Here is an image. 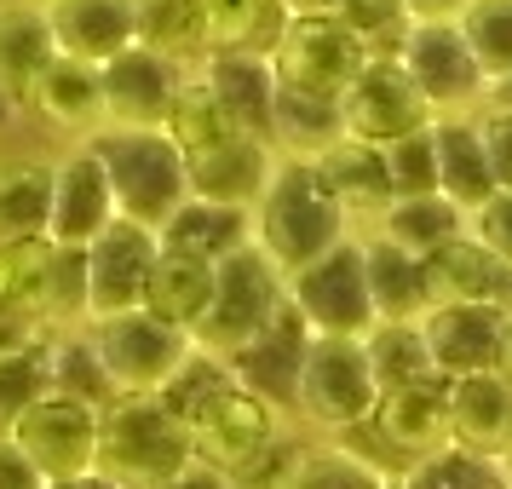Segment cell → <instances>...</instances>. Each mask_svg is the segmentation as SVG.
I'll return each mask as SVG.
<instances>
[{
	"label": "cell",
	"instance_id": "obj_33",
	"mask_svg": "<svg viewBox=\"0 0 512 489\" xmlns=\"http://www.w3.org/2000/svg\"><path fill=\"white\" fill-rule=\"evenodd\" d=\"M52 208V156H6L0 162V242L47 236Z\"/></svg>",
	"mask_w": 512,
	"mask_h": 489
},
{
	"label": "cell",
	"instance_id": "obj_8",
	"mask_svg": "<svg viewBox=\"0 0 512 489\" xmlns=\"http://www.w3.org/2000/svg\"><path fill=\"white\" fill-rule=\"evenodd\" d=\"M288 311L300 317L311 334H351L363 340L374 328V300H369V271H363V236L351 231L346 242H334L328 254L282 277Z\"/></svg>",
	"mask_w": 512,
	"mask_h": 489
},
{
	"label": "cell",
	"instance_id": "obj_34",
	"mask_svg": "<svg viewBox=\"0 0 512 489\" xmlns=\"http://www.w3.org/2000/svg\"><path fill=\"white\" fill-rule=\"evenodd\" d=\"M397 489H512V461H489L461 443H438L415 461H403Z\"/></svg>",
	"mask_w": 512,
	"mask_h": 489
},
{
	"label": "cell",
	"instance_id": "obj_20",
	"mask_svg": "<svg viewBox=\"0 0 512 489\" xmlns=\"http://www.w3.org/2000/svg\"><path fill=\"white\" fill-rule=\"evenodd\" d=\"M380 438V449H392L403 461H415L426 449L449 443V392L443 380H420V386H397V392H380L374 403V420L363 426Z\"/></svg>",
	"mask_w": 512,
	"mask_h": 489
},
{
	"label": "cell",
	"instance_id": "obj_41",
	"mask_svg": "<svg viewBox=\"0 0 512 489\" xmlns=\"http://www.w3.org/2000/svg\"><path fill=\"white\" fill-rule=\"evenodd\" d=\"M386 167H392L397 196L438 190V144H432V127H420V133H409V139L386 144Z\"/></svg>",
	"mask_w": 512,
	"mask_h": 489
},
{
	"label": "cell",
	"instance_id": "obj_46",
	"mask_svg": "<svg viewBox=\"0 0 512 489\" xmlns=\"http://www.w3.org/2000/svg\"><path fill=\"white\" fill-rule=\"evenodd\" d=\"M0 489H47V472L29 461L12 438H0Z\"/></svg>",
	"mask_w": 512,
	"mask_h": 489
},
{
	"label": "cell",
	"instance_id": "obj_17",
	"mask_svg": "<svg viewBox=\"0 0 512 489\" xmlns=\"http://www.w3.org/2000/svg\"><path fill=\"white\" fill-rule=\"evenodd\" d=\"M420 340L432 351L438 380L501 369L507 311H501V305H426V311H420Z\"/></svg>",
	"mask_w": 512,
	"mask_h": 489
},
{
	"label": "cell",
	"instance_id": "obj_42",
	"mask_svg": "<svg viewBox=\"0 0 512 489\" xmlns=\"http://www.w3.org/2000/svg\"><path fill=\"white\" fill-rule=\"evenodd\" d=\"M52 242L35 236V242H0V300H29L35 282L47 271Z\"/></svg>",
	"mask_w": 512,
	"mask_h": 489
},
{
	"label": "cell",
	"instance_id": "obj_47",
	"mask_svg": "<svg viewBox=\"0 0 512 489\" xmlns=\"http://www.w3.org/2000/svg\"><path fill=\"white\" fill-rule=\"evenodd\" d=\"M162 489H236V478H231V472H219V466H208V461H196V455H190V461L179 466V472H173V478H167Z\"/></svg>",
	"mask_w": 512,
	"mask_h": 489
},
{
	"label": "cell",
	"instance_id": "obj_27",
	"mask_svg": "<svg viewBox=\"0 0 512 489\" xmlns=\"http://www.w3.org/2000/svg\"><path fill=\"white\" fill-rule=\"evenodd\" d=\"M288 18L282 0H196L202 52H271Z\"/></svg>",
	"mask_w": 512,
	"mask_h": 489
},
{
	"label": "cell",
	"instance_id": "obj_4",
	"mask_svg": "<svg viewBox=\"0 0 512 489\" xmlns=\"http://www.w3.org/2000/svg\"><path fill=\"white\" fill-rule=\"evenodd\" d=\"M288 397L294 415L317 432V438H351L374 420L380 403V380L369 369V351L351 334H305L300 363L288 374Z\"/></svg>",
	"mask_w": 512,
	"mask_h": 489
},
{
	"label": "cell",
	"instance_id": "obj_26",
	"mask_svg": "<svg viewBox=\"0 0 512 489\" xmlns=\"http://www.w3.org/2000/svg\"><path fill=\"white\" fill-rule=\"evenodd\" d=\"M363 231L386 236L392 248L426 259L432 248H443V242H455L466 231V213L443 190H420V196H392L386 208L374 213V225H363Z\"/></svg>",
	"mask_w": 512,
	"mask_h": 489
},
{
	"label": "cell",
	"instance_id": "obj_40",
	"mask_svg": "<svg viewBox=\"0 0 512 489\" xmlns=\"http://www.w3.org/2000/svg\"><path fill=\"white\" fill-rule=\"evenodd\" d=\"M323 12H334L351 35H363L369 52H397L403 29H409L403 0H323Z\"/></svg>",
	"mask_w": 512,
	"mask_h": 489
},
{
	"label": "cell",
	"instance_id": "obj_2",
	"mask_svg": "<svg viewBox=\"0 0 512 489\" xmlns=\"http://www.w3.org/2000/svg\"><path fill=\"white\" fill-rule=\"evenodd\" d=\"M248 219H254V248L277 265L282 277L311 265L317 254H328L334 242H346L357 231L351 213L334 202V190L317 179V167L294 162V156L277 162L271 185H265V196L254 202Z\"/></svg>",
	"mask_w": 512,
	"mask_h": 489
},
{
	"label": "cell",
	"instance_id": "obj_36",
	"mask_svg": "<svg viewBox=\"0 0 512 489\" xmlns=\"http://www.w3.org/2000/svg\"><path fill=\"white\" fill-rule=\"evenodd\" d=\"M133 41L173 64H196L202 58L196 0H133Z\"/></svg>",
	"mask_w": 512,
	"mask_h": 489
},
{
	"label": "cell",
	"instance_id": "obj_39",
	"mask_svg": "<svg viewBox=\"0 0 512 489\" xmlns=\"http://www.w3.org/2000/svg\"><path fill=\"white\" fill-rule=\"evenodd\" d=\"M52 386V369H47V340L29 351H12L0 357V438L12 432V420L24 415L35 397Z\"/></svg>",
	"mask_w": 512,
	"mask_h": 489
},
{
	"label": "cell",
	"instance_id": "obj_7",
	"mask_svg": "<svg viewBox=\"0 0 512 489\" xmlns=\"http://www.w3.org/2000/svg\"><path fill=\"white\" fill-rule=\"evenodd\" d=\"M87 346L98 357V374H104V392L127 397V392H167L173 374L190 363V328L156 317L150 305H133V311H110V317H93L87 323Z\"/></svg>",
	"mask_w": 512,
	"mask_h": 489
},
{
	"label": "cell",
	"instance_id": "obj_21",
	"mask_svg": "<svg viewBox=\"0 0 512 489\" xmlns=\"http://www.w3.org/2000/svg\"><path fill=\"white\" fill-rule=\"evenodd\" d=\"M311 167H317V179L334 190V202L351 213L357 231L374 225V213L397 196L392 167H386V150H380V144H363V139H346V133H340Z\"/></svg>",
	"mask_w": 512,
	"mask_h": 489
},
{
	"label": "cell",
	"instance_id": "obj_3",
	"mask_svg": "<svg viewBox=\"0 0 512 489\" xmlns=\"http://www.w3.org/2000/svg\"><path fill=\"white\" fill-rule=\"evenodd\" d=\"M282 311H288L282 271L248 242V248H236V254L219 259L213 300L202 311V323L190 328V340H196V351H208L219 363H236L242 369L271 340V328L282 323Z\"/></svg>",
	"mask_w": 512,
	"mask_h": 489
},
{
	"label": "cell",
	"instance_id": "obj_51",
	"mask_svg": "<svg viewBox=\"0 0 512 489\" xmlns=\"http://www.w3.org/2000/svg\"><path fill=\"white\" fill-rule=\"evenodd\" d=\"M501 374L512 380V317H507V340H501Z\"/></svg>",
	"mask_w": 512,
	"mask_h": 489
},
{
	"label": "cell",
	"instance_id": "obj_12",
	"mask_svg": "<svg viewBox=\"0 0 512 489\" xmlns=\"http://www.w3.org/2000/svg\"><path fill=\"white\" fill-rule=\"evenodd\" d=\"M340 127H346V139H363V144L386 150V144L432 127V104L420 98L409 70L397 64V52H369V64L357 70V81L340 93Z\"/></svg>",
	"mask_w": 512,
	"mask_h": 489
},
{
	"label": "cell",
	"instance_id": "obj_35",
	"mask_svg": "<svg viewBox=\"0 0 512 489\" xmlns=\"http://www.w3.org/2000/svg\"><path fill=\"white\" fill-rule=\"evenodd\" d=\"M363 351H369V369H374V380H380V392L438 380L432 351H426V340H420V317L415 323H374L369 334H363Z\"/></svg>",
	"mask_w": 512,
	"mask_h": 489
},
{
	"label": "cell",
	"instance_id": "obj_37",
	"mask_svg": "<svg viewBox=\"0 0 512 489\" xmlns=\"http://www.w3.org/2000/svg\"><path fill=\"white\" fill-rule=\"evenodd\" d=\"M29 305L41 311V323H47L52 334L87 323V259H81V248H52Z\"/></svg>",
	"mask_w": 512,
	"mask_h": 489
},
{
	"label": "cell",
	"instance_id": "obj_22",
	"mask_svg": "<svg viewBox=\"0 0 512 489\" xmlns=\"http://www.w3.org/2000/svg\"><path fill=\"white\" fill-rule=\"evenodd\" d=\"M52 58L58 47H52L41 0H0V104L6 110H24Z\"/></svg>",
	"mask_w": 512,
	"mask_h": 489
},
{
	"label": "cell",
	"instance_id": "obj_18",
	"mask_svg": "<svg viewBox=\"0 0 512 489\" xmlns=\"http://www.w3.org/2000/svg\"><path fill=\"white\" fill-rule=\"evenodd\" d=\"M24 110L41 121L47 133H58L64 144L93 139L98 127H104V75H98V64H87V58L58 52L47 70H41V81H35V93H29Z\"/></svg>",
	"mask_w": 512,
	"mask_h": 489
},
{
	"label": "cell",
	"instance_id": "obj_1",
	"mask_svg": "<svg viewBox=\"0 0 512 489\" xmlns=\"http://www.w3.org/2000/svg\"><path fill=\"white\" fill-rule=\"evenodd\" d=\"M162 397L185 420L190 455L219 466V472H242L254 455H265L277 438H288L277 397L254 386L236 363H219L208 351H190V363L173 374V386Z\"/></svg>",
	"mask_w": 512,
	"mask_h": 489
},
{
	"label": "cell",
	"instance_id": "obj_49",
	"mask_svg": "<svg viewBox=\"0 0 512 489\" xmlns=\"http://www.w3.org/2000/svg\"><path fill=\"white\" fill-rule=\"evenodd\" d=\"M47 489H121V484L116 478H104V472L93 466V472H75V478H52Z\"/></svg>",
	"mask_w": 512,
	"mask_h": 489
},
{
	"label": "cell",
	"instance_id": "obj_19",
	"mask_svg": "<svg viewBox=\"0 0 512 489\" xmlns=\"http://www.w3.org/2000/svg\"><path fill=\"white\" fill-rule=\"evenodd\" d=\"M449 392V443L489 461H512V380L501 369L443 380Z\"/></svg>",
	"mask_w": 512,
	"mask_h": 489
},
{
	"label": "cell",
	"instance_id": "obj_43",
	"mask_svg": "<svg viewBox=\"0 0 512 489\" xmlns=\"http://www.w3.org/2000/svg\"><path fill=\"white\" fill-rule=\"evenodd\" d=\"M466 231L478 236L501 265H512V190H495L484 208L466 213Z\"/></svg>",
	"mask_w": 512,
	"mask_h": 489
},
{
	"label": "cell",
	"instance_id": "obj_44",
	"mask_svg": "<svg viewBox=\"0 0 512 489\" xmlns=\"http://www.w3.org/2000/svg\"><path fill=\"white\" fill-rule=\"evenodd\" d=\"M478 133H484L495 190H512V110L507 104H484V110H478Z\"/></svg>",
	"mask_w": 512,
	"mask_h": 489
},
{
	"label": "cell",
	"instance_id": "obj_25",
	"mask_svg": "<svg viewBox=\"0 0 512 489\" xmlns=\"http://www.w3.org/2000/svg\"><path fill=\"white\" fill-rule=\"evenodd\" d=\"M432 144H438V190L461 213L484 208L495 196V173H489L478 116H432Z\"/></svg>",
	"mask_w": 512,
	"mask_h": 489
},
{
	"label": "cell",
	"instance_id": "obj_15",
	"mask_svg": "<svg viewBox=\"0 0 512 489\" xmlns=\"http://www.w3.org/2000/svg\"><path fill=\"white\" fill-rule=\"evenodd\" d=\"M190 64H173L162 52L133 47L116 52L110 64H98L104 75V127H167L173 104H179V87H185Z\"/></svg>",
	"mask_w": 512,
	"mask_h": 489
},
{
	"label": "cell",
	"instance_id": "obj_31",
	"mask_svg": "<svg viewBox=\"0 0 512 489\" xmlns=\"http://www.w3.org/2000/svg\"><path fill=\"white\" fill-rule=\"evenodd\" d=\"M156 236H162V248H179V254H196V259H213V265H219L225 254H236V248L254 242V219L242 208H219V202L190 196Z\"/></svg>",
	"mask_w": 512,
	"mask_h": 489
},
{
	"label": "cell",
	"instance_id": "obj_48",
	"mask_svg": "<svg viewBox=\"0 0 512 489\" xmlns=\"http://www.w3.org/2000/svg\"><path fill=\"white\" fill-rule=\"evenodd\" d=\"M409 24H438V18H461L466 0H403Z\"/></svg>",
	"mask_w": 512,
	"mask_h": 489
},
{
	"label": "cell",
	"instance_id": "obj_14",
	"mask_svg": "<svg viewBox=\"0 0 512 489\" xmlns=\"http://www.w3.org/2000/svg\"><path fill=\"white\" fill-rule=\"evenodd\" d=\"M116 219V190L98 162L93 139L64 144L52 156V208H47V242L52 248H87L104 225Z\"/></svg>",
	"mask_w": 512,
	"mask_h": 489
},
{
	"label": "cell",
	"instance_id": "obj_38",
	"mask_svg": "<svg viewBox=\"0 0 512 489\" xmlns=\"http://www.w3.org/2000/svg\"><path fill=\"white\" fill-rule=\"evenodd\" d=\"M455 29L466 35V47L478 58V70L489 75V87L501 75H512V0H466Z\"/></svg>",
	"mask_w": 512,
	"mask_h": 489
},
{
	"label": "cell",
	"instance_id": "obj_53",
	"mask_svg": "<svg viewBox=\"0 0 512 489\" xmlns=\"http://www.w3.org/2000/svg\"><path fill=\"white\" fill-rule=\"evenodd\" d=\"M392 489H397V478H392Z\"/></svg>",
	"mask_w": 512,
	"mask_h": 489
},
{
	"label": "cell",
	"instance_id": "obj_52",
	"mask_svg": "<svg viewBox=\"0 0 512 489\" xmlns=\"http://www.w3.org/2000/svg\"><path fill=\"white\" fill-rule=\"evenodd\" d=\"M288 12H323V0H282Z\"/></svg>",
	"mask_w": 512,
	"mask_h": 489
},
{
	"label": "cell",
	"instance_id": "obj_16",
	"mask_svg": "<svg viewBox=\"0 0 512 489\" xmlns=\"http://www.w3.org/2000/svg\"><path fill=\"white\" fill-rule=\"evenodd\" d=\"M277 162H282V150L265 133H225V139H213V144H202V150L185 156L190 196L254 213V202L265 196L271 173H277Z\"/></svg>",
	"mask_w": 512,
	"mask_h": 489
},
{
	"label": "cell",
	"instance_id": "obj_50",
	"mask_svg": "<svg viewBox=\"0 0 512 489\" xmlns=\"http://www.w3.org/2000/svg\"><path fill=\"white\" fill-rule=\"evenodd\" d=\"M489 104H507V110H512V75H501V81L489 87Z\"/></svg>",
	"mask_w": 512,
	"mask_h": 489
},
{
	"label": "cell",
	"instance_id": "obj_10",
	"mask_svg": "<svg viewBox=\"0 0 512 489\" xmlns=\"http://www.w3.org/2000/svg\"><path fill=\"white\" fill-rule=\"evenodd\" d=\"M397 64L409 70L420 98L432 104V116H478L489 104V75L478 70V58L466 47V35L455 18L438 24H409L397 41Z\"/></svg>",
	"mask_w": 512,
	"mask_h": 489
},
{
	"label": "cell",
	"instance_id": "obj_24",
	"mask_svg": "<svg viewBox=\"0 0 512 489\" xmlns=\"http://www.w3.org/2000/svg\"><path fill=\"white\" fill-rule=\"evenodd\" d=\"M196 81L219 98V110L248 127V133H265L271 127V93H277V75H271V58L265 52H202L196 64Z\"/></svg>",
	"mask_w": 512,
	"mask_h": 489
},
{
	"label": "cell",
	"instance_id": "obj_45",
	"mask_svg": "<svg viewBox=\"0 0 512 489\" xmlns=\"http://www.w3.org/2000/svg\"><path fill=\"white\" fill-rule=\"evenodd\" d=\"M47 334H52V328L41 323V311H35L29 300H0V357L41 346Z\"/></svg>",
	"mask_w": 512,
	"mask_h": 489
},
{
	"label": "cell",
	"instance_id": "obj_5",
	"mask_svg": "<svg viewBox=\"0 0 512 489\" xmlns=\"http://www.w3.org/2000/svg\"><path fill=\"white\" fill-rule=\"evenodd\" d=\"M190 461V438L179 409L162 392L104 397L98 409V472L121 489H162Z\"/></svg>",
	"mask_w": 512,
	"mask_h": 489
},
{
	"label": "cell",
	"instance_id": "obj_23",
	"mask_svg": "<svg viewBox=\"0 0 512 489\" xmlns=\"http://www.w3.org/2000/svg\"><path fill=\"white\" fill-rule=\"evenodd\" d=\"M41 12L52 24V47L70 58L110 64L133 47V0H41Z\"/></svg>",
	"mask_w": 512,
	"mask_h": 489
},
{
	"label": "cell",
	"instance_id": "obj_30",
	"mask_svg": "<svg viewBox=\"0 0 512 489\" xmlns=\"http://www.w3.org/2000/svg\"><path fill=\"white\" fill-rule=\"evenodd\" d=\"M392 478H397L392 466L351 449L346 438H317V443H300L282 489H392Z\"/></svg>",
	"mask_w": 512,
	"mask_h": 489
},
{
	"label": "cell",
	"instance_id": "obj_6",
	"mask_svg": "<svg viewBox=\"0 0 512 489\" xmlns=\"http://www.w3.org/2000/svg\"><path fill=\"white\" fill-rule=\"evenodd\" d=\"M93 150L110 190H116V213L121 219H139L150 231H162L173 213L190 202V167L185 150L167 127H98Z\"/></svg>",
	"mask_w": 512,
	"mask_h": 489
},
{
	"label": "cell",
	"instance_id": "obj_32",
	"mask_svg": "<svg viewBox=\"0 0 512 489\" xmlns=\"http://www.w3.org/2000/svg\"><path fill=\"white\" fill-rule=\"evenodd\" d=\"M213 277H219L213 259L162 248V254H156V271H150V288H144V305H150L156 317H167V323L196 328L202 311H208V300H213Z\"/></svg>",
	"mask_w": 512,
	"mask_h": 489
},
{
	"label": "cell",
	"instance_id": "obj_11",
	"mask_svg": "<svg viewBox=\"0 0 512 489\" xmlns=\"http://www.w3.org/2000/svg\"><path fill=\"white\" fill-rule=\"evenodd\" d=\"M98 409H104L98 397L47 386L24 415L12 420L6 438L47 472V484L52 478H75V472H93L98 466Z\"/></svg>",
	"mask_w": 512,
	"mask_h": 489
},
{
	"label": "cell",
	"instance_id": "obj_9",
	"mask_svg": "<svg viewBox=\"0 0 512 489\" xmlns=\"http://www.w3.org/2000/svg\"><path fill=\"white\" fill-rule=\"evenodd\" d=\"M265 58H271L277 87L317 93V98H334V104H340V93H346L351 81H357V70L369 64V47H363V35H351L334 12H294Z\"/></svg>",
	"mask_w": 512,
	"mask_h": 489
},
{
	"label": "cell",
	"instance_id": "obj_28",
	"mask_svg": "<svg viewBox=\"0 0 512 489\" xmlns=\"http://www.w3.org/2000/svg\"><path fill=\"white\" fill-rule=\"evenodd\" d=\"M363 236V271H369V300H374V323H415L426 311V277L420 259L392 248L386 236L357 231Z\"/></svg>",
	"mask_w": 512,
	"mask_h": 489
},
{
	"label": "cell",
	"instance_id": "obj_29",
	"mask_svg": "<svg viewBox=\"0 0 512 489\" xmlns=\"http://www.w3.org/2000/svg\"><path fill=\"white\" fill-rule=\"evenodd\" d=\"M340 133H346V127H340V104H334V98L294 93V87H277V93H271V127H265V139L277 144L282 156L317 162Z\"/></svg>",
	"mask_w": 512,
	"mask_h": 489
},
{
	"label": "cell",
	"instance_id": "obj_13",
	"mask_svg": "<svg viewBox=\"0 0 512 489\" xmlns=\"http://www.w3.org/2000/svg\"><path fill=\"white\" fill-rule=\"evenodd\" d=\"M156 254H162V236L150 231V225H139V219H121L116 213V219L81 248V259H87V323H93V317H110V311L144 305Z\"/></svg>",
	"mask_w": 512,
	"mask_h": 489
}]
</instances>
